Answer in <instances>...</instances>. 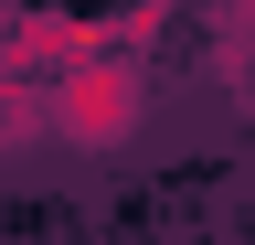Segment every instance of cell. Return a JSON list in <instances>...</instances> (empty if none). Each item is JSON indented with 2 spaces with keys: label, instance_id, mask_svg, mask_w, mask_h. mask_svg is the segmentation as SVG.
<instances>
[{
  "label": "cell",
  "instance_id": "1",
  "mask_svg": "<svg viewBox=\"0 0 255 245\" xmlns=\"http://www.w3.org/2000/svg\"><path fill=\"white\" fill-rule=\"evenodd\" d=\"M138 107H149L138 53H85V64H64V75H53L43 128H53V139H75V149H117L128 128H138Z\"/></svg>",
  "mask_w": 255,
  "mask_h": 245
},
{
  "label": "cell",
  "instance_id": "3",
  "mask_svg": "<svg viewBox=\"0 0 255 245\" xmlns=\"http://www.w3.org/2000/svg\"><path fill=\"white\" fill-rule=\"evenodd\" d=\"M0 85H11V53H0Z\"/></svg>",
  "mask_w": 255,
  "mask_h": 245
},
{
  "label": "cell",
  "instance_id": "2",
  "mask_svg": "<svg viewBox=\"0 0 255 245\" xmlns=\"http://www.w3.org/2000/svg\"><path fill=\"white\" fill-rule=\"evenodd\" d=\"M223 32H234V43L255 53V0H223Z\"/></svg>",
  "mask_w": 255,
  "mask_h": 245
},
{
  "label": "cell",
  "instance_id": "4",
  "mask_svg": "<svg viewBox=\"0 0 255 245\" xmlns=\"http://www.w3.org/2000/svg\"><path fill=\"white\" fill-rule=\"evenodd\" d=\"M245 107H255V85H245Z\"/></svg>",
  "mask_w": 255,
  "mask_h": 245
}]
</instances>
